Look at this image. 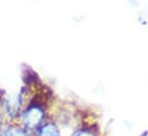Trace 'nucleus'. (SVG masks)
Returning a JSON list of instances; mask_svg holds the SVG:
<instances>
[{
	"mask_svg": "<svg viewBox=\"0 0 148 136\" xmlns=\"http://www.w3.org/2000/svg\"><path fill=\"white\" fill-rule=\"evenodd\" d=\"M45 118V111L39 104H31L22 113V124L25 131L38 129Z\"/></svg>",
	"mask_w": 148,
	"mask_h": 136,
	"instance_id": "1",
	"label": "nucleus"
},
{
	"mask_svg": "<svg viewBox=\"0 0 148 136\" xmlns=\"http://www.w3.org/2000/svg\"><path fill=\"white\" fill-rule=\"evenodd\" d=\"M37 136H61V134L54 124L47 122L38 128Z\"/></svg>",
	"mask_w": 148,
	"mask_h": 136,
	"instance_id": "2",
	"label": "nucleus"
},
{
	"mask_svg": "<svg viewBox=\"0 0 148 136\" xmlns=\"http://www.w3.org/2000/svg\"><path fill=\"white\" fill-rule=\"evenodd\" d=\"M0 136H28V133L25 129L20 127H8L0 132Z\"/></svg>",
	"mask_w": 148,
	"mask_h": 136,
	"instance_id": "3",
	"label": "nucleus"
},
{
	"mask_svg": "<svg viewBox=\"0 0 148 136\" xmlns=\"http://www.w3.org/2000/svg\"><path fill=\"white\" fill-rule=\"evenodd\" d=\"M73 136H95V135H94L93 132H91L88 129H79L75 134H73Z\"/></svg>",
	"mask_w": 148,
	"mask_h": 136,
	"instance_id": "4",
	"label": "nucleus"
}]
</instances>
